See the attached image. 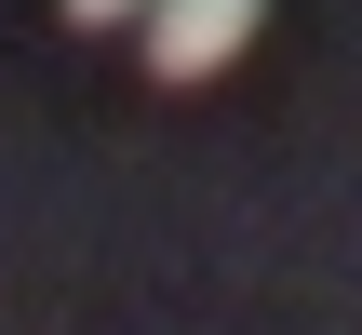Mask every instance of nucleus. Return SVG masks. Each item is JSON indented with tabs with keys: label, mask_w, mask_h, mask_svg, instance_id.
Here are the masks:
<instances>
[{
	"label": "nucleus",
	"mask_w": 362,
	"mask_h": 335,
	"mask_svg": "<svg viewBox=\"0 0 362 335\" xmlns=\"http://www.w3.org/2000/svg\"><path fill=\"white\" fill-rule=\"evenodd\" d=\"M269 0H148V81H215Z\"/></svg>",
	"instance_id": "f257e3e1"
},
{
	"label": "nucleus",
	"mask_w": 362,
	"mask_h": 335,
	"mask_svg": "<svg viewBox=\"0 0 362 335\" xmlns=\"http://www.w3.org/2000/svg\"><path fill=\"white\" fill-rule=\"evenodd\" d=\"M148 0H67V27H134Z\"/></svg>",
	"instance_id": "f03ea898"
}]
</instances>
